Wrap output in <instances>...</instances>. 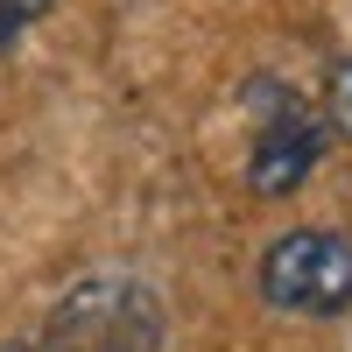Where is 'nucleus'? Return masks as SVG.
<instances>
[{
  "label": "nucleus",
  "instance_id": "obj_1",
  "mask_svg": "<svg viewBox=\"0 0 352 352\" xmlns=\"http://www.w3.org/2000/svg\"><path fill=\"white\" fill-rule=\"evenodd\" d=\"M162 296L141 275H85L56 296L36 352H162Z\"/></svg>",
  "mask_w": 352,
  "mask_h": 352
},
{
  "label": "nucleus",
  "instance_id": "obj_3",
  "mask_svg": "<svg viewBox=\"0 0 352 352\" xmlns=\"http://www.w3.org/2000/svg\"><path fill=\"white\" fill-rule=\"evenodd\" d=\"M240 99L254 106V141H247V190L254 197H296L310 169L324 162V127L317 106L282 78H247Z\"/></svg>",
  "mask_w": 352,
  "mask_h": 352
},
{
  "label": "nucleus",
  "instance_id": "obj_6",
  "mask_svg": "<svg viewBox=\"0 0 352 352\" xmlns=\"http://www.w3.org/2000/svg\"><path fill=\"white\" fill-rule=\"evenodd\" d=\"M0 352H36V345H21V338H14V345H0Z\"/></svg>",
  "mask_w": 352,
  "mask_h": 352
},
{
  "label": "nucleus",
  "instance_id": "obj_4",
  "mask_svg": "<svg viewBox=\"0 0 352 352\" xmlns=\"http://www.w3.org/2000/svg\"><path fill=\"white\" fill-rule=\"evenodd\" d=\"M317 127L324 141H345L352 148V56H338L331 78H324V99H317Z\"/></svg>",
  "mask_w": 352,
  "mask_h": 352
},
{
  "label": "nucleus",
  "instance_id": "obj_5",
  "mask_svg": "<svg viewBox=\"0 0 352 352\" xmlns=\"http://www.w3.org/2000/svg\"><path fill=\"white\" fill-rule=\"evenodd\" d=\"M50 8H56V0H0V56H8V50L28 36V28L50 14Z\"/></svg>",
  "mask_w": 352,
  "mask_h": 352
},
{
  "label": "nucleus",
  "instance_id": "obj_2",
  "mask_svg": "<svg viewBox=\"0 0 352 352\" xmlns=\"http://www.w3.org/2000/svg\"><path fill=\"white\" fill-rule=\"evenodd\" d=\"M261 303L282 317H345L352 310V240L331 226H289L254 261Z\"/></svg>",
  "mask_w": 352,
  "mask_h": 352
}]
</instances>
